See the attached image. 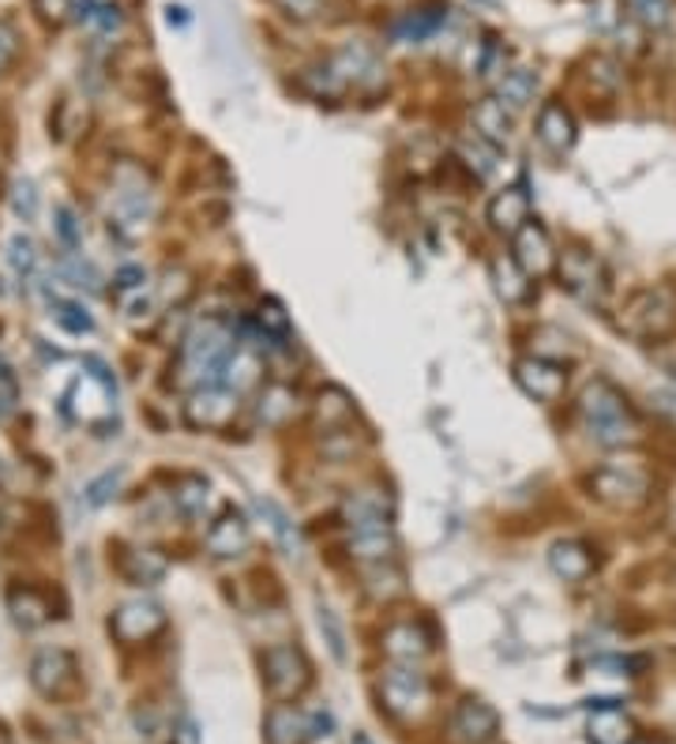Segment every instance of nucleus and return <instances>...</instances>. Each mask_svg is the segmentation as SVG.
<instances>
[{
    "label": "nucleus",
    "instance_id": "36",
    "mask_svg": "<svg viewBox=\"0 0 676 744\" xmlns=\"http://www.w3.org/2000/svg\"><path fill=\"white\" fill-rule=\"evenodd\" d=\"M534 94H538V72H530V69H511V72H503V75H500V83H497V99H500L511 113L527 110L530 102H534Z\"/></svg>",
    "mask_w": 676,
    "mask_h": 744
},
{
    "label": "nucleus",
    "instance_id": "6",
    "mask_svg": "<svg viewBox=\"0 0 676 744\" xmlns=\"http://www.w3.org/2000/svg\"><path fill=\"white\" fill-rule=\"evenodd\" d=\"M616 328L627 339L639 342H662L676 331V290L673 286H643L621 304Z\"/></svg>",
    "mask_w": 676,
    "mask_h": 744
},
{
    "label": "nucleus",
    "instance_id": "9",
    "mask_svg": "<svg viewBox=\"0 0 676 744\" xmlns=\"http://www.w3.org/2000/svg\"><path fill=\"white\" fill-rule=\"evenodd\" d=\"M263 689L274 703H293L312 689V662L298 643H271L260 654Z\"/></svg>",
    "mask_w": 676,
    "mask_h": 744
},
{
    "label": "nucleus",
    "instance_id": "2",
    "mask_svg": "<svg viewBox=\"0 0 676 744\" xmlns=\"http://www.w3.org/2000/svg\"><path fill=\"white\" fill-rule=\"evenodd\" d=\"M237 342H241V339L233 335V323H226V320H218V317L196 320L193 328L185 331V339H180V350H177L180 384H193V388L218 384V380H222V372H226V365H230Z\"/></svg>",
    "mask_w": 676,
    "mask_h": 744
},
{
    "label": "nucleus",
    "instance_id": "11",
    "mask_svg": "<svg viewBox=\"0 0 676 744\" xmlns=\"http://www.w3.org/2000/svg\"><path fill=\"white\" fill-rule=\"evenodd\" d=\"M241 414V395L226 384H204L188 391L185 422L196 433H226Z\"/></svg>",
    "mask_w": 676,
    "mask_h": 744
},
{
    "label": "nucleus",
    "instance_id": "28",
    "mask_svg": "<svg viewBox=\"0 0 676 744\" xmlns=\"http://www.w3.org/2000/svg\"><path fill=\"white\" fill-rule=\"evenodd\" d=\"M316 428L323 436H335V433H350L357 422V406L354 399L346 395L342 388H323L320 399H316Z\"/></svg>",
    "mask_w": 676,
    "mask_h": 744
},
{
    "label": "nucleus",
    "instance_id": "22",
    "mask_svg": "<svg viewBox=\"0 0 676 744\" xmlns=\"http://www.w3.org/2000/svg\"><path fill=\"white\" fill-rule=\"evenodd\" d=\"M489 226L503 237H516L522 226L530 223V193L522 185H508L500 188L497 196L489 199Z\"/></svg>",
    "mask_w": 676,
    "mask_h": 744
},
{
    "label": "nucleus",
    "instance_id": "16",
    "mask_svg": "<svg viewBox=\"0 0 676 744\" xmlns=\"http://www.w3.org/2000/svg\"><path fill=\"white\" fill-rule=\"evenodd\" d=\"M162 628H166V609L158 602H150V598H136V602H125L113 609L110 617V632L117 643L125 647H139V643H150Z\"/></svg>",
    "mask_w": 676,
    "mask_h": 744
},
{
    "label": "nucleus",
    "instance_id": "33",
    "mask_svg": "<svg viewBox=\"0 0 676 744\" xmlns=\"http://www.w3.org/2000/svg\"><path fill=\"white\" fill-rule=\"evenodd\" d=\"M8 613L19 628H42L45 620L53 617V602L45 590H34V587H15L12 595H8Z\"/></svg>",
    "mask_w": 676,
    "mask_h": 744
},
{
    "label": "nucleus",
    "instance_id": "7",
    "mask_svg": "<svg viewBox=\"0 0 676 744\" xmlns=\"http://www.w3.org/2000/svg\"><path fill=\"white\" fill-rule=\"evenodd\" d=\"M586 489L597 504H605V508L635 512L651 500L654 482H651V474L635 463H605L586 478Z\"/></svg>",
    "mask_w": 676,
    "mask_h": 744
},
{
    "label": "nucleus",
    "instance_id": "52",
    "mask_svg": "<svg viewBox=\"0 0 676 744\" xmlns=\"http://www.w3.org/2000/svg\"><path fill=\"white\" fill-rule=\"evenodd\" d=\"M12 207H15L19 218H34V211H38V193H34L31 180H19V185L12 188Z\"/></svg>",
    "mask_w": 676,
    "mask_h": 744
},
{
    "label": "nucleus",
    "instance_id": "26",
    "mask_svg": "<svg viewBox=\"0 0 676 744\" xmlns=\"http://www.w3.org/2000/svg\"><path fill=\"white\" fill-rule=\"evenodd\" d=\"M346 552L357 568L365 565H384V560H395L398 552V538L395 527H373V530H354L346 538Z\"/></svg>",
    "mask_w": 676,
    "mask_h": 744
},
{
    "label": "nucleus",
    "instance_id": "38",
    "mask_svg": "<svg viewBox=\"0 0 676 744\" xmlns=\"http://www.w3.org/2000/svg\"><path fill=\"white\" fill-rule=\"evenodd\" d=\"M256 328H260V335L274 342V347H285V342L293 339V323L285 317L282 301H274V298L260 301V309H256Z\"/></svg>",
    "mask_w": 676,
    "mask_h": 744
},
{
    "label": "nucleus",
    "instance_id": "10",
    "mask_svg": "<svg viewBox=\"0 0 676 744\" xmlns=\"http://www.w3.org/2000/svg\"><path fill=\"white\" fill-rule=\"evenodd\" d=\"M87 376H80L72 384V391L64 395V410L75 417V422L91 425V428H102L113 417V395H117V380L110 376L106 369L98 365V361H91Z\"/></svg>",
    "mask_w": 676,
    "mask_h": 744
},
{
    "label": "nucleus",
    "instance_id": "39",
    "mask_svg": "<svg viewBox=\"0 0 676 744\" xmlns=\"http://www.w3.org/2000/svg\"><path fill=\"white\" fill-rule=\"evenodd\" d=\"M586 69H590L586 75L590 83H594V91L605 94V99H613V94L624 87V64L613 61V56H594Z\"/></svg>",
    "mask_w": 676,
    "mask_h": 744
},
{
    "label": "nucleus",
    "instance_id": "8",
    "mask_svg": "<svg viewBox=\"0 0 676 744\" xmlns=\"http://www.w3.org/2000/svg\"><path fill=\"white\" fill-rule=\"evenodd\" d=\"M557 279L571 298L579 304H590V309H602L609 298V267L602 256L586 245H568L564 252H560Z\"/></svg>",
    "mask_w": 676,
    "mask_h": 744
},
{
    "label": "nucleus",
    "instance_id": "53",
    "mask_svg": "<svg viewBox=\"0 0 676 744\" xmlns=\"http://www.w3.org/2000/svg\"><path fill=\"white\" fill-rule=\"evenodd\" d=\"M15 399H19V384H15L12 369H8V365H0V417H4L8 410L15 406Z\"/></svg>",
    "mask_w": 676,
    "mask_h": 744
},
{
    "label": "nucleus",
    "instance_id": "15",
    "mask_svg": "<svg viewBox=\"0 0 676 744\" xmlns=\"http://www.w3.org/2000/svg\"><path fill=\"white\" fill-rule=\"evenodd\" d=\"M204 549L211 560H241L252 549V523L245 519V512L226 504L204 534Z\"/></svg>",
    "mask_w": 676,
    "mask_h": 744
},
{
    "label": "nucleus",
    "instance_id": "27",
    "mask_svg": "<svg viewBox=\"0 0 676 744\" xmlns=\"http://www.w3.org/2000/svg\"><path fill=\"white\" fill-rule=\"evenodd\" d=\"M263 354H260V347L256 342H249V339H241L237 342V350H233V358H230V365H226V372H222V380L218 384H226V388H233L237 395H245V391H256L263 384Z\"/></svg>",
    "mask_w": 676,
    "mask_h": 744
},
{
    "label": "nucleus",
    "instance_id": "20",
    "mask_svg": "<svg viewBox=\"0 0 676 744\" xmlns=\"http://www.w3.org/2000/svg\"><path fill=\"white\" fill-rule=\"evenodd\" d=\"M579 140V124L575 113H571L560 99H549L545 106L538 110V143L549 151V155L564 158Z\"/></svg>",
    "mask_w": 676,
    "mask_h": 744
},
{
    "label": "nucleus",
    "instance_id": "58",
    "mask_svg": "<svg viewBox=\"0 0 676 744\" xmlns=\"http://www.w3.org/2000/svg\"><path fill=\"white\" fill-rule=\"evenodd\" d=\"M354 744H373V741H368L365 733H354Z\"/></svg>",
    "mask_w": 676,
    "mask_h": 744
},
{
    "label": "nucleus",
    "instance_id": "56",
    "mask_svg": "<svg viewBox=\"0 0 676 744\" xmlns=\"http://www.w3.org/2000/svg\"><path fill=\"white\" fill-rule=\"evenodd\" d=\"M166 19H169V27H174V23H177V27H185V8H169V16H166Z\"/></svg>",
    "mask_w": 676,
    "mask_h": 744
},
{
    "label": "nucleus",
    "instance_id": "32",
    "mask_svg": "<svg viewBox=\"0 0 676 744\" xmlns=\"http://www.w3.org/2000/svg\"><path fill=\"white\" fill-rule=\"evenodd\" d=\"M301 410L298 391L290 384H268L256 399V417H260L263 428H282L293 422V414Z\"/></svg>",
    "mask_w": 676,
    "mask_h": 744
},
{
    "label": "nucleus",
    "instance_id": "41",
    "mask_svg": "<svg viewBox=\"0 0 676 744\" xmlns=\"http://www.w3.org/2000/svg\"><path fill=\"white\" fill-rule=\"evenodd\" d=\"M316 620H320L323 643L331 647V658H335V662H346V632H342V624H339V613L327 602H316Z\"/></svg>",
    "mask_w": 676,
    "mask_h": 744
},
{
    "label": "nucleus",
    "instance_id": "14",
    "mask_svg": "<svg viewBox=\"0 0 676 744\" xmlns=\"http://www.w3.org/2000/svg\"><path fill=\"white\" fill-rule=\"evenodd\" d=\"M511 372H516V384L522 388V395L534 399V403H541V406L560 403L564 391H568V365L564 361L527 354L511 365Z\"/></svg>",
    "mask_w": 676,
    "mask_h": 744
},
{
    "label": "nucleus",
    "instance_id": "42",
    "mask_svg": "<svg viewBox=\"0 0 676 744\" xmlns=\"http://www.w3.org/2000/svg\"><path fill=\"white\" fill-rule=\"evenodd\" d=\"M193 290H196V282H193V275H188L185 267H169V271L162 275V282H158L162 304H185Z\"/></svg>",
    "mask_w": 676,
    "mask_h": 744
},
{
    "label": "nucleus",
    "instance_id": "49",
    "mask_svg": "<svg viewBox=\"0 0 676 744\" xmlns=\"http://www.w3.org/2000/svg\"><path fill=\"white\" fill-rule=\"evenodd\" d=\"M121 485H125V471H106L102 478H94L87 485V500L94 504V508H102V504H110L113 496L121 493Z\"/></svg>",
    "mask_w": 676,
    "mask_h": 744
},
{
    "label": "nucleus",
    "instance_id": "46",
    "mask_svg": "<svg viewBox=\"0 0 676 744\" xmlns=\"http://www.w3.org/2000/svg\"><path fill=\"white\" fill-rule=\"evenodd\" d=\"M75 8H80V0H34V12L50 27L75 23Z\"/></svg>",
    "mask_w": 676,
    "mask_h": 744
},
{
    "label": "nucleus",
    "instance_id": "50",
    "mask_svg": "<svg viewBox=\"0 0 676 744\" xmlns=\"http://www.w3.org/2000/svg\"><path fill=\"white\" fill-rule=\"evenodd\" d=\"M143 282H147L143 267H121L117 279H113V293H117V301H128L132 293H143Z\"/></svg>",
    "mask_w": 676,
    "mask_h": 744
},
{
    "label": "nucleus",
    "instance_id": "34",
    "mask_svg": "<svg viewBox=\"0 0 676 744\" xmlns=\"http://www.w3.org/2000/svg\"><path fill=\"white\" fill-rule=\"evenodd\" d=\"M489 275L503 304H522L530 298V275L516 264V256H497L489 264Z\"/></svg>",
    "mask_w": 676,
    "mask_h": 744
},
{
    "label": "nucleus",
    "instance_id": "19",
    "mask_svg": "<svg viewBox=\"0 0 676 744\" xmlns=\"http://www.w3.org/2000/svg\"><path fill=\"white\" fill-rule=\"evenodd\" d=\"M451 733L459 744H492L500 733V714L478 695H466L451 714Z\"/></svg>",
    "mask_w": 676,
    "mask_h": 744
},
{
    "label": "nucleus",
    "instance_id": "40",
    "mask_svg": "<svg viewBox=\"0 0 676 744\" xmlns=\"http://www.w3.org/2000/svg\"><path fill=\"white\" fill-rule=\"evenodd\" d=\"M459 158L466 162V166L474 169L478 177H489L492 169H497V147L492 143H485V140H478L470 132V140H462L459 143Z\"/></svg>",
    "mask_w": 676,
    "mask_h": 744
},
{
    "label": "nucleus",
    "instance_id": "45",
    "mask_svg": "<svg viewBox=\"0 0 676 744\" xmlns=\"http://www.w3.org/2000/svg\"><path fill=\"white\" fill-rule=\"evenodd\" d=\"M632 12L646 31H665L669 27V4L665 0H632Z\"/></svg>",
    "mask_w": 676,
    "mask_h": 744
},
{
    "label": "nucleus",
    "instance_id": "4",
    "mask_svg": "<svg viewBox=\"0 0 676 744\" xmlns=\"http://www.w3.org/2000/svg\"><path fill=\"white\" fill-rule=\"evenodd\" d=\"M155 215V185L147 169L136 162H121L113 169V199H110V230L121 237H139L147 230V218Z\"/></svg>",
    "mask_w": 676,
    "mask_h": 744
},
{
    "label": "nucleus",
    "instance_id": "18",
    "mask_svg": "<svg viewBox=\"0 0 676 744\" xmlns=\"http://www.w3.org/2000/svg\"><path fill=\"white\" fill-rule=\"evenodd\" d=\"M511 241H516V252L511 256H516V264L530 275V279H545V275L557 271L560 248L552 245V237L541 223H527Z\"/></svg>",
    "mask_w": 676,
    "mask_h": 744
},
{
    "label": "nucleus",
    "instance_id": "12",
    "mask_svg": "<svg viewBox=\"0 0 676 744\" xmlns=\"http://www.w3.org/2000/svg\"><path fill=\"white\" fill-rule=\"evenodd\" d=\"M31 684L45 695V700L69 703L83 692L80 662H75V654L61 651V647H45V651H38L31 662Z\"/></svg>",
    "mask_w": 676,
    "mask_h": 744
},
{
    "label": "nucleus",
    "instance_id": "3",
    "mask_svg": "<svg viewBox=\"0 0 676 744\" xmlns=\"http://www.w3.org/2000/svg\"><path fill=\"white\" fill-rule=\"evenodd\" d=\"M384 75L379 69V56L368 42H346L342 50H335L323 61L309 64L301 72V87L312 94V99H342L350 91H365Z\"/></svg>",
    "mask_w": 676,
    "mask_h": 744
},
{
    "label": "nucleus",
    "instance_id": "37",
    "mask_svg": "<svg viewBox=\"0 0 676 744\" xmlns=\"http://www.w3.org/2000/svg\"><path fill=\"white\" fill-rule=\"evenodd\" d=\"M207 500H211V485H207V478H199V474H180L174 485L177 512L188 515V519H199V515L207 512Z\"/></svg>",
    "mask_w": 676,
    "mask_h": 744
},
{
    "label": "nucleus",
    "instance_id": "48",
    "mask_svg": "<svg viewBox=\"0 0 676 744\" xmlns=\"http://www.w3.org/2000/svg\"><path fill=\"white\" fill-rule=\"evenodd\" d=\"M8 264H12L15 275H31L38 267V252H34V241L23 234L12 237V245H8Z\"/></svg>",
    "mask_w": 676,
    "mask_h": 744
},
{
    "label": "nucleus",
    "instance_id": "51",
    "mask_svg": "<svg viewBox=\"0 0 676 744\" xmlns=\"http://www.w3.org/2000/svg\"><path fill=\"white\" fill-rule=\"evenodd\" d=\"M15 56H19V31L8 19H0V75L12 69Z\"/></svg>",
    "mask_w": 676,
    "mask_h": 744
},
{
    "label": "nucleus",
    "instance_id": "54",
    "mask_svg": "<svg viewBox=\"0 0 676 744\" xmlns=\"http://www.w3.org/2000/svg\"><path fill=\"white\" fill-rule=\"evenodd\" d=\"M331 726H335V719H331V714H312V719H309L312 737H327Z\"/></svg>",
    "mask_w": 676,
    "mask_h": 744
},
{
    "label": "nucleus",
    "instance_id": "24",
    "mask_svg": "<svg viewBox=\"0 0 676 744\" xmlns=\"http://www.w3.org/2000/svg\"><path fill=\"white\" fill-rule=\"evenodd\" d=\"M590 744H632L635 726L621 711V700H590Z\"/></svg>",
    "mask_w": 676,
    "mask_h": 744
},
{
    "label": "nucleus",
    "instance_id": "23",
    "mask_svg": "<svg viewBox=\"0 0 676 744\" xmlns=\"http://www.w3.org/2000/svg\"><path fill=\"white\" fill-rule=\"evenodd\" d=\"M549 568L564 583H586L594 576V552L579 538H560L549 546Z\"/></svg>",
    "mask_w": 676,
    "mask_h": 744
},
{
    "label": "nucleus",
    "instance_id": "30",
    "mask_svg": "<svg viewBox=\"0 0 676 744\" xmlns=\"http://www.w3.org/2000/svg\"><path fill=\"white\" fill-rule=\"evenodd\" d=\"M312 737L309 719L293 703H274L263 719V741L268 744H304Z\"/></svg>",
    "mask_w": 676,
    "mask_h": 744
},
{
    "label": "nucleus",
    "instance_id": "21",
    "mask_svg": "<svg viewBox=\"0 0 676 744\" xmlns=\"http://www.w3.org/2000/svg\"><path fill=\"white\" fill-rule=\"evenodd\" d=\"M113 568H117V576L132 587H155L169 571V560L150 546H117Z\"/></svg>",
    "mask_w": 676,
    "mask_h": 744
},
{
    "label": "nucleus",
    "instance_id": "25",
    "mask_svg": "<svg viewBox=\"0 0 676 744\" xmlns=\"http://www.w3.org/2000/svg\"><path fill=\"white\" fill-rule=\"evenodd\" d=\"M470 124H474V136L492 143V147L500 151L503 143L511 140V132H516V113H511L497 94H492V99H481L478 106H474Z\"/></svg>",
    "mask_w": 676,
    "mask_h": 744
},
{
    "label": "nucleus",
    "instance_id": "55",
    "mask_svg": "<svg viewBox=\"0 0 676 744\" xmlns=\"http://www.w3.org/2000/svg\"><path fill=\"white\" fill-rule=\"evenodd\" d=\"M174 744H199V733H196V722L193 719L180 722V730L174 733Z\"/></svg>",
    "mask_w": 676,
    "mask_h": 744
},
{
    "label": "nucleus",
    "instance_id": "44",
    "mask_svg": "<svg viewBox=\"0 0 676 744\" xmlns=\"http://www.w3.org/2000/svg\"><path fill=\"white\" fill-rule=\"evenodd\" d=\"M53 230H56V237H61V245L69 248V252H75V248L83 245V223L75 218V211L69 204H56V211H53Z\"/></svg>",
    "mask_w": 676,
    "mask_h": 744
},
{
    "label": "nucleus",
    "instance_id": "1",
    "mask_svg": "<svg viewBox=\"0 0 676 744\" xmlns=\"http://www.w3.org/2000/svg\"><path fill=\"white\" fill-rule=\"evenodd\" d=\"M579 417L586 425V436L605 452L616 447H635L643 441V417L632 406V399L624 395L613 380L594 376L579 395Z\"/></svg>",
    "mask_w": 676,
    "mask_h": 744
},
{
    "label": "nucleus",
    "instance_id": "59",
    "mask_svg": "<svg viewBox=\"0 0 676 744\" xmlns=\"http://www.w3.org/2000/svg\"><path fill=\"white\" fill-rule=\"evenodd\" d=\"M474 4H497V0H474Z\"/></svg>",
    "mask_w": 676,
    "mask_h": 744
},
{
    "label": "nucleus",
    "instance_id": "31",
    "mask_svg": "<svg viewBox=\"0 0 676 744\" xmlns=\"http://www.w3.org/2000/svg\"><path fill=\"white\" fill-rule=\"evenodd\" d=\"M361 590H365L373 602L387 606L395 598L406 595V571L395 565V560H384V565H365L361 568Z\"/></svg>",
    "mask_w": 676,
    "mask_h": 744
},
{
    "label": "nucleus",
    "instance_id": "29",
    "mask_svg": "<svg viewBox=\"0 0 676 744\" xmlns=\"http://www.w3.org/2000/svg\"><path fill=\"white\" fill-rule=\"evenodd\" d=\"M447 23V8L444 4H425V8H409L392 23V38L403 45H417L425 38H433Z\"/></svg>",
    "mask_w": 676,
    "mask_h": 744
},
{
    "label": "nucleus",
    "instance_id": "13",
    "mask_svg": "<svg viewBox=\"0 0 676 744\" xmlns=\"http://www.w3.org/2000/svg\"><path fill=\"white\" fill-rule=\"evenodd\" d=\"M339 519L346 534L354 530H373V527H395V496L384 485H361V489L346 493L339 508Z\"/></svg>",
    "mask_w": 676,
    "mask_h": 744
},
{
    "label": "nucleus",
    "instance_id": "57",
    "mask_svg": "<svg viewBox=\"0 0 676 744\" xmlns=\"http://www.w3.org/2000/svg\"><path fill=\"white\" fill-rule=\"evenodd\" d=\"M0 744H12V733H8L4 726H0Z\"/></svg>",
    "mask_w": 676,
    "mask_h": 744
},
{
    "label": "nucleus",
    "instance_id": "35",
    "mask_svg": "<svg viewBox=\"0 0 676 744\" xmlns=\"http://www.w3.org/2000/svg\"><path fill=\"white\" fill-rule=\"evenodd\" d=\"M256 512H260V519L268 523V530L274 534V541H279V549L285 557H298L301 538H298V527H293L290 512H285L274 496H256Z\"/></svg>",
    "mask_w": 676,
    "mask_h": 744
},
{
    "label": "nucleus",
    "instance_id": "43",
    "mask_svg": "<svg viewBox=\"0 0 676 744\" xmlns=\"http://www.w3.org/2000/svg\"><path fill=\"white\" fill-rule=\"evenodd\" d=\"M271 4L293 23H312V19H323L331 12V0H271Z\"/></svg>",
    "mask_w": 676,
    "mask_h": 744
},
{
    "label": "nucleus",
    "instance_id": "5",
    "mask_svg": "<svg viewBox=\"0 0 676 744\" xmlns=\"http://www.w3.org/2000/svg\"><path fill=\"white\" fill-rule=\"evenodd\" d=\"M376 695H379V707L392 714L395 722L403 726H417V722L428 719L436 703V689L433 681L417 670V665H398L392 662L376 681Z\"/></svg>",
    "mask_w": 676,
    "mask_h": 744
},
{
    "label": "nucleus",
    "instance_id": "17",
    "mask_svg": "<svg viewBox=\"0 0 676 744\" xmlns=\"http://www.w3.org/2000/svg\"><path fill=\"white\" fill-rule=\"evenodd\" d=\"M379 651L387 654V662L417 665L436 651V636L425 620H395L379 636Z\"/></svg>",
    "mask_w": 676,
    "mask_h": 744
},
{
    "label": "nucleus",
    "instance_id": "47",
    "mask_svg": "<svg viewBox=\"0 0 676 744\" xmlns=\"http://www.w3.org/2000/svg\"><path fill=\"white\" fill-rule=\"evenodd\" d=\"M56 323L61 328H69L72 335H83V331H94V320H91V312L87 309H80L75 301H56Z\"/></svg>",
    "mask_w": 676,
    "mask_h": 744
}]
</instances>
